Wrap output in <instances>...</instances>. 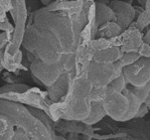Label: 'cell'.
Segmentation results:
<instances>
[{"instance_id": "cell-4", "label": "cell", "mask_w": 150, "mask_h": 140, "mask_svg": "<svg viewBox=\"0 0 150 140\" xmlns=\"http://www.w3.org/2000/svg\"><path fill=\"white\" fill-rule=\"evenodd\" d=\"M122 75L127 83L134 88H140L150 81V59L140 57L131 66L123 68Z\"/></svg>"}, {"instance_id": "cell-8", "label": "cell", "mask_w": 150, "mask_h": 140, "mask_svg": "<svg viewBox=\"0 0 150 140\" xmlns=\"http://www.w3.org/2000/svg\"><path fill=\"white\" fill-rule=\"evenodd\" d=\"M108 22H116L115 13L110 6L105 3H96V29Z\"/></svg>"}, {"instance_id": "cell-11", "label": "cell", "mask_w": 150, "mask_h": 140, "mask_svg": "<svg viewBox=\"0 0 150 140\" xmlns=\"http://www.w3.org/2000/svg\"><path fill=\"white\" fill-rule=\"evenodd\" d=\"M136 29L142 32L150 24V1L145 2V9H143L137 16L136 21L132 23Z\"/></svg>"}, {"instance_id": "cell-1", "label": "cell", "mask_w": 150, "mask_h": 140, "mask_svg": "<svg viewBox=\"0 0 150 140\" xmlns=\"http://www.w3.org/2000/svg\"><path fill=\"white\" fill-rule=\"evenodd\" d=\"M93 1H57L30 14L23 47L34 81L50 90L60 78L75 75L81 34Z\"/></svg>"}, {"instance_id": "cell-16", "label": "cell", "mask_w": 150, "mask_h": 140, "mask_svg": "<svg viewBox=\"0 0 150 140\" xmlns=\"http://www.w3.org/2000/svg\"><path fill=\"white\" fill-rule=\"evenodd\" d=\"M143 42L145 43V44L150 45V29L148 30V32L145 34V36L143 37Z\"/></svg>"}, {"instance_id": "cell-9", "label": "cell", "mask_w": 150, "mask_h": 140, "mask_svg": "<svg viewBox=\"0 0 150 140\" xmlns=\"http://www.w3.org/2000/svg\"><path fill=\"white\" fill-rule=\"evenodd\" d=\"M123 32L121 28L116 22H108L106 24L103 25L96 30V35L98 38H103V39H113V38L118 37L121 33Z\"/></svg>"}, {"instance_id": "cell-12", "label": "cell", "mask_w": 150, "mask_h": 140, "mask_svg": "<svg viewBox=\"0 0 150 140\" xmlns=\"http://www.w3.org/2000/svg\"><path fill=\"white\" fill-rule=\"evenodd\" d=\"M131 93L135 95V98L139 100V103L141 104L144 103V101L146 100L147 96L150 95V81L147 85L140 86V88H132Z\"/></svg>"}, {"instance_id": "cell-13", "label": "cell", "mask_w": 150, "mask_h": 140, "mask_svg": "<svg viewBox=\"0 0 150 140\" xmlns=\"http://www.w3.org/2000/svg\"><path fill=\"white\" fill-rule=\"evenodd\" d=\"M140 57L141 56L138 53H123L122 57L120 58V60L118 62L123 68H125L137 62V61L140 59Z\"/></svg>"}, {"instance_id": "cell-14", "label": "cell", "mask_w": 150, "mask_h": 140, "mask_svg": "<svg viewBox=\"0 0 150 140\" xmlns=\"http://www.w3.org/2000/svg\"><path fill=\"white\" fill-rule=\"evenodd\" d=\"M126 83H127L125 81V78H124L123 75H121L120 77H118L113 81H111L108 86L111 90L117 91V93H123V91L126 88Z\"/></svg>"}, {"instance_id": "cell-17", "label": "cell", "mask_w": 150, "mask_h": 140, "mask_svg": "<svg viewBox=\"0 0 150 140\" xmlns=\"http://www.w3.org/2000/svg\"><path fill=\"white\" fill-rule=\"evenodd\" d=\"M143 104H145V105L147 106V107H148V109L150 110V95L147 96V98H146V100L144 101V103Z\"/></svg>"}, {"instance_id": "cell-15", "label": "cell", "mask_w": 150, "mask_h": 140, "mask_svg": "<svg viewBox=\"0 0 150 140\" xmlns=\"http://www.w3.org/2000/svg\"><path fill=\"white\" fill-rule=\"evenodd\" d=\"M148 111H149V109L145 105V104H141V106L139 107L138 111H137V113H136V115H135V117H134V118H142V117H144V116H145L146 114L148 113Z\"/></svg>"}, {"instance_id": "cell-10", "label": "cell", "mask_w": 150, "mask_h": 140, "mask_svg": "<svg viewBox=\"0 0 150 140\" xmlns=\"http://www.w3.org/2000/svg\"><path fill=\"white\" fill-rule=\"evenodd\" d=\"M106 115L105 110L103 108V105L101 103H91V113L90 115L86 117L83 123L86 124V125L93 126V124L98 123L103 120V118Z\"/></svg>"}, {"instance_id": "cell-7", "label": "cell", "mask_w": 150, "mask_h": 140, "mask_svg": "<svg viewBox=\"0 0 150 140\" xmlns=\"http://www.w3.org/2000/svg\"><path fill=\"white\" fill-rule=\"evenodd\" d=\"M122 55L120 48L112 44L108 49L93 52V61L100 64H114L120 60Z\"/></svg>"}, {"instance_id": "cell-6", "label": "cell", "mask_w": 150, "mask_h": 140, "mask_svg": "<svg viewBox=\"0 0 150 140\" xmlns=\"http://www.w3.org/2000/svg\"><path fill=\"white\" fill-rule=\"evenodd\" d=\"M110 7L115 13L116 23L122 28L123 31L128 29L135 18V8L127 2L121 1H111Z\"/></svg>"}, {"instance_id": "cell-5", "label": "cell", "mask_w": 150, "mask_h": 140, "mask_svg": "<svg viewBox=\"0 0 150 140\" xmlns=\"http://www.w3.org/2000/svg\"><path fill=\"white\" fill-rule=\"evenodd\" d=\"M111 40L114 45L120 48L122 53H138L144 43L142 33L136 29L133 24H131L128 29L124 30L118 37Z\"/></svg>"}, {"instance_id": "cell-2", "label": "cell", "mask_w": 150, "mask_h": 140, "mask_svg": "<svg viewBox=\"0 0 150 140\" xmlns=\"http://www.w3.org/2000/svg\"><path fill=\"white\" fill-rule=\"evenodd\" d=\"M103 105L106 115L110 116L115 121L125 122L135 117L141 103L130 90L125 88L122 93L108 86V93L103 101Z\"/></svg>"}, {"instance_id": "cell-3", "label": "cell", "mask_w": 150, "mask_h": 140, "mask_svg": "<svg viewBox=\"0 0 150 140\" xmlns=\"http://www.w3.org/2000/svg\"><path fill=\"white\" fill-rule=\"evenodd\" d=\"M123 67L114 64H100L91 61L88 70V80L93 86H108L111 81L122 75Z\"/></svg>"}]
</instances>
